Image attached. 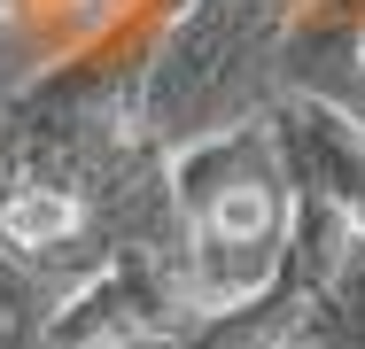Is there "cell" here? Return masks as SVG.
I'll use <instances>...</instances> for the list:
<instances>
[{
    "mask_svg": "<svg viewBox=\"0 0 365 349\" xmlns=\"http://www.w3.org/2000/svg\"><path fill=\"white\" fill-rule=\"evenodd\" d=\"M288 16L264 0H187L140 85V125L171 155L202 132L264 117L288 93Z\"/></svg>",
    "mask_w": 365,
    "mask_h": 349,
    "instance_id": "obj_1",
    "label": "cell"
},
{
    "mask_svg": "<svg viewBox=\"0 0 365 349\" xmlns=\"http://www.w3.org/2000/svg\"><path fill=\"white\" fill-rule=\"evenodd\" d=\"M163 179H171V209H179L187 241H241V249L288 241L295 187H288V163H280V140H272V117H241L225 132L171 147Z\"/></svg>",
    "mask_w": 365,
    "mask_h": 349,
    "instance_id": "obj_2",
    "label": "cell"
},
{
    "mask_svg": "<svg viewBox=\"0 0 365 349\" xmlns=\"http://www.w3.org/2000/svg\"><path fill=\"white\" fill-rule=\"evenodd\" d=\"M202 311L187 303V287L148 264H101L78 279L47 318V349H179V334Z\"/></svg>",
    "mask_w": 365,
    "mask_h": 349,
    "instance_id": "obj_3",
    "label": "cell"
},
{
    "mask_svg": "<svg viewBox=\"0 0 365 349\" xmlns=\"http://www.w3.org/2000/svg\"><path fill=\"white\" fill-rule=\"evenodd\" d=\"M264 117H272V140H280L288 187L327 194L342 209V225L365 233V109L319 101V93H280Z\"/></svg>",
    "mask_w": 365,
    "mask_h": 349,
    "instance_id": "obj_4",
    "label": "cell"
},
{
    "mask_svg": "<svg viewBox=\"0 0 365 349\" xmlns=\"http://www.w3.org/2000/svg\"><path fill=\"white\" fill-rule=\"evenodd\" d=\"M288 349H365V233L342 241V256L303 303V326Z\"/></svg>",
    "mask_w": 365,
    "mask_h": 349,
    "instance_id": "obj_5",
    "label": "cell"
},
{
    "mask_svg": "<svg viewBox=\"0 0 365 349\" xmlns=\"http://www.w3.org/2000/svg\"><path fill=\"white\" fill-rule=\"evenodd\" d=\"M63 287L0 256V349H47V318H55Z\"/></svg>",
    "mask_w": 365,
    "mask_h": 349,
    "instance_id": "obj_6",
    "label": "cell"
}]
</instances>
